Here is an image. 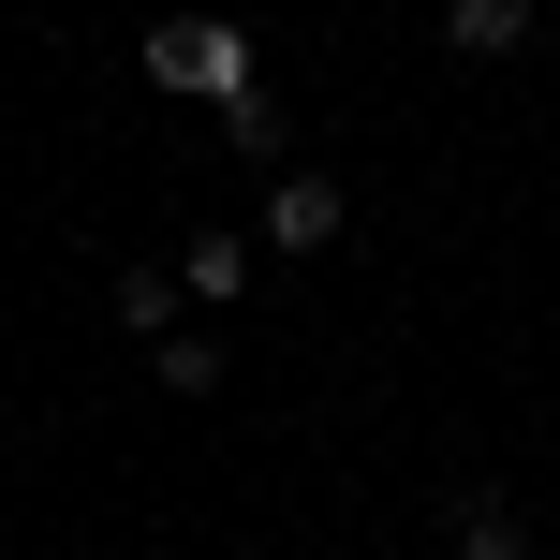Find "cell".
<instances>
[{"instance_id":"obj_7","label":"cell","mask_w":560,"mask_h":560,"mask_svg":"<svg viewBox=\"0 0 560 560\" xmlns=\"http://www.w3.org/2000/svg\"><path fill=\"white\" fill-rule=\"evenodd\" d=\"M118 325L163 339V325H177V266H118Z\"/></svg>"},{"instance_id":"obj_3","label":"cell","mask_w":560,"mask_h":560,"mask_svg":"<svg viewBox=\"0 0 560 560\" xmlns=\"http://www.w3.org/2000/svg\"><path fill=\"white\" fill-rule=\"evenodd\" d=\"M252 266H266L252 222H207L192 252H177V295H192V310H236V295H252Z\"/></svg>"},{"instance_id":"obj_2","label":"cell","mask_w":560,"mask_h":560,"mask_svg":"<svg viewBox=\"0 0 560 560\" xmlns=\"http://www.w3.org/2000/svg\"><path fill=\"white\" fill-rule=\"evenodd\" d=\"M339 222H354V207H339V177H266V207H252L266 252H339Z\"/></svg>"},{"instance_id":"obj_6","label":"cell","mask_w":560,"mask_h":560,"mask_svg":"<svg viewBox=\"0 0 560 560\" xmlns=\"http://www.w3.org/2000/svg\"><path fill=\"white\" fill-rule=\"evenodd\" d=\"M222 148H236V163H266V177H280V148H295V133H280V104H266V89H236V104H222Z\"/></svg>"},{"instance_id":"obj_5","label":"cell","mask_w":560,"mask_h":560,"mask_svg":"<svg viewBox=\"0 0 560 560\" xmlns=\"http://www.w3.org/2000/svg\"><path fill=\"white\" fill-rule=\"evenodd\" d=\"M148 369H163L177 398H207V384H222V325H163V339H148Z\"/></svg>"},{"instance_id":"obj_1","label":"cell","mask_w":560,"mask_h":560,"mask_svg":"<svg viewBox=\"0 0 560 560\" xmlns=\"http://www.w3.org/2000/svg\"><path fill=\"white\" fill-rule=\"evenodd\" d=\"M148 89L236 104V89H252V30H236V15H163V30H148Z\"/></svg>"},{"instance_id":"obj_8","label":"cell","mask_w":560,"mask_h":560,"mask_svg":"<svg viewBox=\"0 0 560 560\" xmlns=\"http://www.w3.org/2000/svg\"><path fill=\"white\" fill-rule=\"evenodd\" d=\"M457 560H532V532H516L502 502H472V516H457Z\"/></svg>"},{"instance_id":"obj_9","label":"cell","mask_w":560,"mask_h":560,"mask_svg":"<svg viewBox=\"0 0 560 560\" xmlns=\"http://www.w3.org/2000/svg\"><path fill=\"white\" fill-rule=\"evenodd\" d=\"M236 560H266V546H236Z\"/></svg>"},{"instance_id":"obj_4","label":"cell","mask_w":560,"mask_h":560,"mask_svg":"<svg viewBox=\"0 0 560 560\" xmlns=\"http://www.w3.org/2000/svg\"><path fill=\"white\" fill-rule=\"evenodd\" d=\"M443 45L457 59H516L532 45V0H443Z\"/></svg>"}]
</instances>
